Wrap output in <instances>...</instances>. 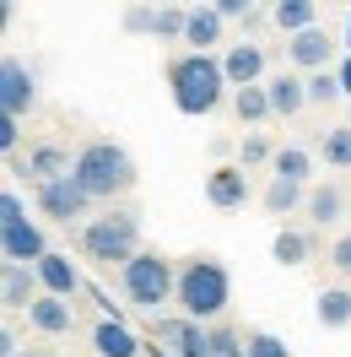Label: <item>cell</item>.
<instances>
[{
  "mask_svg": "<svg viewBox=\"0 0 351 357\" xmlns=\"http://www.w3.org/2000/svg\"><path fill=\"white\" fill-rule=\"evenodd\" d=\"M168 87H173V109L200 119V114H217V103L227 98V70L217 54H178L168 66Z\"/></svg>",
  "mask_w": 351,
  "mask_h": 357,
  "instance_id": "6da1fadb",
  "label": "cell"
},
{
  "mask_svg": "<svg viewBox=\"0 0 351 357\" xmlns=\"http://www.w3.org/2000/svg\"><path fill=\"white\" fill-rule=\"evenodd\" d=\"M227 303H233V276H227V266H221L217 255H189V260L178 266V309H184V319L205 325V319H217Z\"/></svg>",
  "mask_w": 351,
  "mask_h": 357,
  "instance_id": "7a4b0ae2",
  "label": "cell"
},
{
  "mask_svg": "<svg viewBox=\"0 0 351 357\" xmlns=\"http://www.w3.org/2000/svg\"><path fill=\"white\" fill-rule=\"evenodd\" d=\"M81 255L98 260V266H130L135 255H141V211L130 206H109L103 217H92L81 227Z\"/></svg>",
  "mask_w": 351,
  "mask_h": 357,
  "instance_id": "3957f363",
  "label": "cell"
},
{
  "mask_svg": "<svg viewBox=\"0 0 351 357\" xmlns=\"http://www.w3.org/2000/svg\"><path fill=\"white\" fill-rule=\"evenodd\" d=\"M135 157L114 141H87L76 152V184L87 190L92 201H114V195H130L135 190Z\"/></svg>",
  "mask_w": 351,
  "mask_h": 357,
  "instance_id": "277c9868",
  "label": "cell"
},
{
  "mask_svg": "<svg viewBox=\"0 0 351 357\" xmlns=\"http://www.w3.org/2000/svg\"><path fill=\"white\" fill-rule=\"evenodd\" d=\"M119 287L130 298L135 309H146L152 319H162L168 303H178V266L168 255H157V249H141L130 266L119 271Z\"/></svg>",
  "mask_w": 351,
  "mask_h": 357,
  "instance_id": "5b68a950",
  "label": "cell"
},
{
  "mask_svg": "<svg viewBox=\"0 0 351 357\" xmlns=\"http://www.w3.org/2000/svg\"><path fill=\"white\" fill-rule=\"evenodd\" d=\"M0 255H6V266H38L49 255L44 233L27 222V206H22L17 190L0 195Z\"/></svg>",
  "mask_w": 351,
  "mask_h": 357,
  "instance_id": "8992f818",
  "label": "cell"
},
{
  "mask_svg": "<svg viewBox=\"0 0 351 357\" xmlns=\"http://www.w3.org/2000/svg\"><path fill=\"white\" fill-rule=\"evenodd\" d=\"M152 335L162 352L157 357H205V347H211V331L205 325H195V319H152Z\"/></svg>",
  "mask_w": 351,
  "mask_h": 357,
  "instance_id": "52a82bcc",
  "label": "cell"
},
{
  "mask_svg": "<svg viewBox=\"0 0 351 357\" xmlns=\"http://www.w3.org/2000/svg\"><path fill=\"white\" fill-rule=\"evenodd\" d=\"M87 206H92V195L76 184V174L54 178V184H38V211L49 222H76V217H87Z\"/></svg>",
  "mask_w": 351,
  "mask_h": 357,
  "instance_id": "ba28073f",
  "label": "cell"
},
{
  "mask_svg": "<svg viewBox=\"0 0 351 357\" xmlns=\"http://www.w3.org/2000/svg\"><path fill=\"white\" fill-rule=\"evenodd\" d=\"M33 103H38L33 70H27L22 60H6V66H0V114H6V119H22Z\"/></svg>",
  "mask_w": 351,
  "mask_h": 357,
  "instance_id": "9c48e42d",
  "label": "cell"
},
{
  "mask_svg": "<svg viewBox=\"0 0 351 357\" xmlns=\"http://www.w3.org/2000/svg\"><path fill=\"white\" fill-rule=\"evenodd\" d=\"M205 201L217 206V211H243L249 206V174H243L238 162H221L205 174Z\"/></svg>",
  "mask_w": 351,
  "mask_h": 357,
  "instance_id": "30bf717a",
  "label": "cell"
},
{
  "mask_svg": "<svg viewBox=\"0 0 351 357\" xmlns=\"http://www.w3.org/2000/svg\"><path fill=\"white\" fill-rule=\"evenodd\" d=\"M221 70H227V87H260L265 76V49L254 44V38H238V44H227V54H221Z\"/></svg>",
  "mask_w": 351,
  "mask_h": 357,
  "instance_id": "8fae6325",
  "label": "cell"
},
{
  "mask_svg": "<svg viewBox=\"0 0 351 357\" xmlns=\"http://www.w3.org/2000/svg\"><path fill=\"white\" fill-rule=\"evenodd\" d=\"M286 60L297 70H329V60H335V38H329L325 27H313V33H297V38H286Z\"/></svg>",
  "mask_w": 351,
  "mask_h": 357,
  "instance_id": "7c38bea8",
  "label": "cell"
},
{
  "mask_svg": "<svg viewBox=\"0 0 351 357\" xmlns=\"http://www.w3.org/2000/svg\"><path fill=\"white\" fill-rule=\"evenodd\" d=\"M265 92H270V114L276 119H292V114L308 109V76H297V70H276L265 82Z\"/></svg>",
  "mask_w": 351,
  "mask_h": 357,
  "instance_id": "4fadbf2b",
  "label": "cell"
},
{
  "mask_svg": "<svg viewBox=\"0 0 351 357\" xmlns=\"http://www.w3.org/2000/svg\"><path fill=\"white\" fill-rule=\"evenodd\" d=\"M0 298H6V309L27 314L38 298H44V282H38V271L33 266H6V276H0Z\"/></svg>",
  "mask_w": 351,
  "mask_h": 357,
  "instance_id": "5bb4252c",
  "label": "cell"
},
{
  "mask_svg": "<svg viewBox=\"0 0 351 357\" xmlns=\"http://www.w3.org/2000/svg\"><path fill=\"white\" fill-rule=\"evenodd\" d=\"M33 271H38V282H44L49 298H65V303H70V298H76V287H81V271L70 266V255H54V249H49Z\"/></svg>",
  "mask_w": 351,
  "mask_h": 357,
  "instance_id": "9a60e30c",
  "label": "cell"
},
{
  "mask_svg": "<svg viewBox=\"0 0 351 357\" xmlns=\"http://www.w3.org/2000/svg\"><path fill=\"white\" fill-rule=\"evenodd\" d=\"M308 222L313 227H329V222H341V217H346L351 211V201L346 195H341V184H335V178H325V184H308Z\"/></svg>",
  "mask_w": 351,
  "mask_h": 357,
  "instance_id": "2e32d148",
  "label": "cell"
},
{
  "mask_svg": "<svg viewBox=\"0 0 351 357\" xmlns=\"http://www.w3.org/2000/svg\"><path fill=\"white\" fill-rule=\"evenodd\" d=\"M92 352L98 357H135L141 341H135V331L125 325V319H109V314H103V319L92 325Z\"/></svg>",
  "mask_w": 351,
  "mask_h": 357,
  "instance_id": "e0dca14e",
  "label": "cell"
},
{
  "mask_svg": "<svg viewBox=\"0 0 351 357\" xmlns=\"http://www.w3.org/2000/svg\"><path fill=\"white\" fill-rule=\"evenodd\" d=\"M27 325H33L38 335H65L70 325H76V309H70L65 298H49V292H44V298L27 309Z\"/></svg>",
  "mask_w": 351,
  "mask_h": 357,
  "instance_id": "ac0fdd59",
  "label": "cell"
},
{
  "mask_svg": "<svg viewBox=\"0 0 351 357\" xmlns=\"http://www.w3.org/2000/svg\"><path fill=\"white\" fill-rule=\"evenodd\" d=\"M184 44H195V54H211V49L221 44V11L217 6H195V11H189Z\"/></svg>",
  "mask_w": 351,
  "mask_h": 357,
  "instance_id": "d6986e66",
  "label": "cell"
},
{
  "mask_svg": "<svg viewBox=\"0 0 351 357\" xmlns=\"http://www.w3.org/2000/svg\"><path fill=\"white\" fill-rule=\"evenodd\" d=\"M270 22L281 27L286 38H297V33H313V27H319V6H313V0H276Z\"/></svg>",
  "mask_w": 351,
  "mask_h": 357,
  "instance_id": "ffe728a7",
  "label": "cell"
},
{
  "mask_svg": "<svg viewBox=\"0 0 351 357\" xmlns=\"http://www.w3.org/2000/svg\"><path fill=\"white\" fill-rule=\"evenodd\" d=\"M265 211L270 217H292V211H303L308 206V184H292V178H276L270 174V184H265Z\"/></svg>",
  "mask_w": 351,
  "mask_h": 357,
  "instance_id": "44dd1931",
  "label": "cell"
},
{
  "mask_svg": "<svg viewBox=\"0 0 351 357\" xmlns=\"http://www.w3.org/2000/svg\"><path fill=\"white\" fill-rule=\"evenodd\" d=\"M27 174L38 178V184H54V178H70V174H76V157L60 152V146H38V152L27 157Z\"/></svg>",
  "mask_w": 351,
  "mask_h": 357,
  "instance_id": "7402d4cb",
  "label": "cell"
},
{
  "mask_svg": "<svg viewBox=\"0 0 351 357\" xmlns=\"http://www.w3.org/2000/svg\"><path fill=\"white\" fill-rule=\"evenodd\" d=\"M313 319H319L325 331H346L351 325V292L346 287H325L319 303H313Z\"/></svg>",
  "mask_w": 351,
  "mask_h": 357,
  "instance_id": "603a6c76",
  "label": "cell"
},
{
  "mask_svg": "<svg viewBox=\"0 0 351 357\" xmlns=\"http://www.w3.org/2000/svg\"><path fill=\"white\" fill-rule=\"evenodd\" d=\"M233 114H238V125H265V119H270V92H265V82L233 92Z\"/></svg>",
  "mask_w": 351,
  "mask_h": 357,
  "instance_id": "cb8c5ba5",
  "label": "cell"
},
{
  "mask_svg": "<svg viewBox=\"0 0 351 357\" xmlns=\"http://www.w3.org/2000/svg\"><path fill=\"white\" fill-rule=\"evenodd\" d=\"M308 255H313V238H308L303 227H281L276 233V260L281 266H308Z\"/></svg>",
  "mask_w": 351,
  "mask_h": 357,
  "instance_id": "d4e9b609",
  "label": "cell"
},
{
  "mask_svg": "<svg viewBox=\"0 0 351 357\" xmlns=\"http://www.w3.org/2000/svg\"><path fill=\"white\" fill-rule=\"evenodd\" d=\"M270 168H276V178H292V184H308V174H313V152H303V146H281Z\"/></svg>",
  "mask_w": 351,
  "mask_h": 357,
  "instance_id": "484cf974",
  "label": "cell"
},
{
  "mask_svg": "<svg viewBox=\"0 0 351 357\" xmlns=\"http://www.w3.org/2000/svg\"><path fill=\"white\" fill-rule=\"evenodd\" d=\"M319 157L329 168H351V125H335V130L319 135Z\"/></svg>",
  "mask_w": 351,
  "mask_h": 357,
  "instance_id": "4316f807",
  "label": "cell"
},
{
  "mask_svg": "<svg viewBox=\"0 0 351 357\" xmlns=\"http://www.w3.org/2000/svg\"><path fill=\"white\" fill-rule=\"evenodd\" d=\"M260 162H276V146H270V135L249 130V135H243V146H238V168L249 174V168H260Z\"/></svg>",
  "mask_w": 351,
  "mask_h": 357,
  "instance_id": "83f0119b",
  "label": "cell"
},
{
  "mask_svg": "<svg viewBox=\"0 0 351 357\" xmlns=\"http://www.w3.org/2000/svg\"><path fill=\"white\" fill-rule=\"evenodd\" d=\"M249 352V335H238L233 325H211V347H205V357H243Z\"/></svg>",
  "mask_w": 351,
  "mask_h": 357,
  "instance_id": "f1b7e54d",
  "label": "cell"
},
{
  "mask_svg": "<svg viewBox=\"0 0 351 357\" xmlns=\"http://www.w3.org/2000/svg\"><path fill=\"white\" fill-rule=\"evenodd\" d=\"M184 27H189V11H184V6H157L152 38H184Z\"/></svg>",
  "mask_w": 351,
  "mask_h": 357,
  "instance_id": "f546056e",
  "label": "cell"
},
{
  "mask_svg": "<svg viewBox=\"0 0 351 357\" xmlns=\"http://www.w3.org/2000/svg\"><path fill=\"white\" fill-rule=\"evenodd\" d=\"M341 76H335V70H313V76H308V109H313V103H335V98H341Z\"/></svg>",
  "mask_w": 351,
  "mask_h": 357,
  "instance_id": "4dcf8cb0",
  "label": "cell"
},
{
  "mask_svg": "<svg viewBox=\"0 0 351 357\" xmlns=\"http://www.w3.org/2000/svg\"><path fill=\"white\" fill-rule=\"evenodd\" d=\"M243 357H292V352H286L281 335H270V331H249V352H243Z\"/></svg>",
  "mask_w": 351,
  "mask_h": 357,
  "instance_id": "1f68e13d",
  "label": "cell"
},
{
  "mask_svg": "<svg viewBox=\"0 0 351 357\" xmlns=\"http://www.w3.org/2000/svg\"><path fill=\"white\" fill-rule=\"evenodd\" d=\"M152 22H157L152 6H130V11H125V27H130V33H152Z\"/></svg>",
  "mask_w": 351,
  "mask_h": 357,
  "instance_id": "d6a6232c",
  "label": "cell"
},
{
  "mask_svg": "<svg viewBox=\"0 0 351 357\" xmlns=\"http://www.w3.org/2000/svg\"><path fill=\"white\" fill-rule=\"evenodd\" d=\"M329 266H335V271H346V276H351V233L329 244Z\"/></svg>",
  "mask_w": 351,
  "mask_h": 357,
  "instance_id": "836d02e7",
  "label": "cell"
},
{
  "mask_svg": "<svg viewBox=\"0 0 351 357\" xmlns=\"http://www.w3.org/2000/svg\"><path fill=\"white\" fill-rule=\"evenodd\" d=\"M217 11H221V22H227V17H243V22H249V0H217Z\"/></svg>",
  "mask_w": 351,
  "mask_h": 357,
  "instance_id": "e575fe53",
  "label": "cell"
},
{
  "mask_svg": "<svg viewBox=\"0 0 351 357\" xmlns=\"http://www.w3.org/2000/svg\"><path fill=\"white\" fill-rule=\"evenodd\" d=\"M0 146L17 152V119H0Z\"/></svg>",
  "mask_w": 351,
  "mask_h": 357,
  "instance_id": "d590c367",
  "label": "cell"
},
{
  "mask_svg": "<svg viewBox=\"0 0 351 357\" xmlns=\"http://www.w3.org/2000/svg\"><path fill=\"white\" fill-rule=\"evenodd\" d=\"M22 357H54V352H22Z\"/></svg>",
  "mask_w": 351,
  "mask_h": 357,
  "instance_id": "8d00e7d4",
  "label": "cell"
},
{
  "mask_svg": "<svg viewBox=\"0 0 351 357\" xmlns=\"http://www.w3.org/2000/svg\"><path fill=\"white\" fill-rule=\"evenodd\" d=\"M346 222H351V211H346Z\"/></svg>",
  "mask_w": 351,
  "mask_h": 357,
  "instance_id": "74e56055",
  "label": "cell"
},
{
  "mask_svg": "<svg viewBox=\"0 0 351 357\" xmlns=\"http://www.w3.org/2000/svg\"><path fill=\"white\" fill-rule=\"evenodd\" d=\"M346 49H351V38H346Z\"/></svg>",
  "mask_w": 351,
  "mask_h": 357,
  "instance_id": "f35d334b",
  "label": "cell"
}]
</instances>
